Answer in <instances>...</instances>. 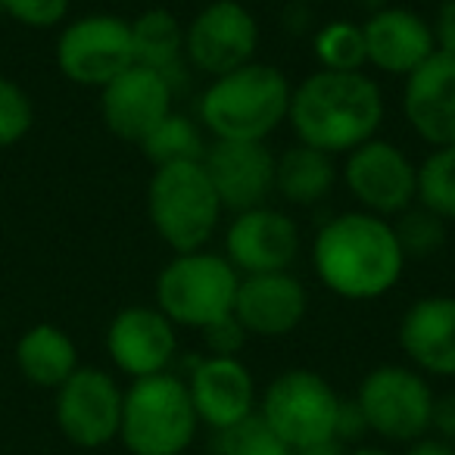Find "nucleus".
Segmentation results:
<instances>
[{
    "mask_svg": "<svg viewBox=\"0 0 455 455\" xmlns=\"http://www.w3.org/2000/svg\"><path fill=\"white\" fill-rule=\"evenodd\" d=\"M312 268L334 297L371 303L403 281L405 253L390 219L349 209L318 228Z\"/></svg>",
    "mask_w": 455,
    "mask_h": 455,
    "instance_id": "obj_1",
    "label": "nucleus"
},
{
    "mask_svg": "<svg viewBox=\"0 0 455 455\" xmlns=\"http://www.w3.org/2000/svg\"><path fill=\"white\" fill-rule=\"evenodd\" d=\"M384 113L380 84L368 72L318 69L293 84L287 122L299 144L347 156L365 140L378 138Z\"/></svg>",
    "mask_w": 455,
    "mask_h": 455,
    "instance_id": "obj_2",
    "label": "nucleus"
},
{
    "mask_svg": "<svg viewBox=\"0 0 455 455\" xmlns=\"http://www.w3.org/2000/svg\"><path fill=\"white\" fill-rule=\"evenodd\" d=\"M293 84L272 63H253L209 78L196 103V122L212 140H259L266 144L287 122Z\"/></svg>",
    "mask_w": 455,
    "mask_h": 455,
    "instance_id": "obj_3",
    "label": "nucleus"
},
{
    "mask_svg": "<svg viewBox=\"0 0 455 455\" xmlns=\"http://www.w3.org/2000/svg\"><path fill=\"white\" fill-rule=\"evenodd\" d=\"M225 215L203 163H175L153 169L147 184V219L172 253L206 250Z\"/></svg>",
    "mask_w": 455,
    "mask_h": 455,
    "instance_id": "obj_4",
    "label": "nucleus"
},
{
    "mask_svg": "<svg viewBox=\"0 0 455 455\" xmlns=\"http://www.w3.org/2000/svg\"><path fill=\"white\" fill-rule=\"evenodd\" d=\"M241 275L221 253H175L156 275V309L175 328L203 331L235 312Z\"/></svg>",
    "mask_w": 455,
    "mask_h": 455,
    "instance_id": "obj_5",
    "label": "nucleus"
},
{
    "mask_svg": "<svg viewBox=\"0 0 455 455\" xmlns=\"http://www.w3.org/2000/svg\"><path fill=\"white\" fill-rule=\"evenodd\" d=\"M196 424L188 384L169 371L134 380L122 393L119 436L132 455H181Z\"/></svg>",
    "mask_w": 455,
    "mask_h": 455,
    "instance_id": "obj_6",
    "label": "nucleus"
},
{
    "mask_svg": "<svg viewBox=\"0 0 455 455\" xmlns=\"http://www.w3.org/2000/svg\"><path fill=\"white\" fill-rule=\"evenodd\" d=\"M340 409L343 399L322 374L293 368V371L278 374L266 387L259 415L278 434V440L291 449V455H297L318 443L337 440Z\"/></svg>",
    "mask_w": 455,
    "mask_h": 455,
    "instance_id": "obj_7",
    "label": "nucleus"
},
{
    "mask_svg": "<svg viewBox=\"0 0 455 455\" xmlns=\"http://www.w3.org/2000/svg\"><path fill=\"white\" fill-rule=\"evenodd\" d=\"M365 430L384 440L415 443L434 421V393L421 371L405 365H380L365 374L355 396Z\"/></svg>",
    "mask_w": 455,
    "mask_h": 455,
    "instance_id": "obj_8",
    "label": "nucleus"
},
{
    "mask_svg": "<svg viewBox=\"0 0 455 455\" xmlns=\"http://www.w3.org/2000/svg\"><path fill=\"white\" fill-rule=\"evenodd\" d=\"M340 178L362 212L396 219L418 203V165L393 140L371 138L347 153Z\"/></svg>",
    "mask_w": 455,
    "mask_h": 455,
    "instance_id": "obj_9",
    "label": "nucleus"
},
{
    "mask_svg": "<svg viewBox=\"0 0 455 455\" xmlns=\"http://www.w3.org/2000/svg\"><path fill=\"white\" fill-rule=\"evenodd\" d=\"M259 22L241 0H209L184 26V63L209 78L253 63Z\"/></svg>",
    "mask_w": 455,
    "mask_h": 455,
    "instance_id": "obj_10",
    "label": "nucleus"
},
{
    "mask_svg": "<svg viewBox=\"0 0 455 455\" xmlns=\"http://www.w3.org/2000/svg\"><path fill=\"white\" fill-rule=\"evenodd\" d=\"M57 66L82 88H107L116 76L134 66L132 22L113 13H91L72 20L60 32Z\"/></svg>",
    "mask_w": 455,
    "mask_h": 455,
    "instance_id": "obj_11",
    "label": "nucleus"
},
{
    "mask_svg": "<svg viewBox=\"0 0 455 455\" xmlns=\"http://www.w3.org/2000/svg\"><path fill=\"white\" fill-rule=\"evenodd\" d=\"M303 247L297 221L275 206L237 212L225 231V259L241 278L268 272H291Z\"/></svg>",
    "mask_w": 455,
    "mask_h": 455,
    "instance_id": "obj_12",
    "label": "nucleus"
},
{
    "mask_svg": "<svg viewBox=\"0 0 455 455\" xmlns=\"http://www.w3.org/2000/svg\"><path fill=\"white\" fill-rule=\"evenodd\" d=\"M203 169L231 215L268 206L275 194V153L259 140H209Z\"/></svg>",
    "mask_w": 455,
    "mask_h": 455,
    "instance_id": "obj_13",
    "label": "nucleus"
},
{
    "mask_svg": "<svg viewBox=\"0 0 455 455\" xmlns=\"http://www.w3.org/2000/svg\"><path fill=\"white\" fill-rule=\"evenodd\" d=\"M57 424L76 446H107L122 424L119 384L100 368H78L57 390Z\"/></svg>",
    "mask_w": 455,
    "mask_h": 455,
    "instance_id": "obj_14",
    "label": "nucleus"
},
{
    "mask_svg": "<svg viewBox=\"0 0 455 455\" xmlns=\"http://www.w3.org/2000/svg\"><path fill=\"white\" fill-rule=\"evenodd\" d=\"M175 82L147 66H128L107 88H100L103 125L119 140L138 144L172 113Z\"/></svg>",
    "mask_w": 455,
    "mask_h": 455,
    "instance_id": "obj_15",
    "label": "nucleus"
},
{
    "mask_svg": "<svg viewBox=\"0 0 455 455\" xmlns=\"http://www.w3.org/2000/svg\"><path fill=\"white\" fill-rule=\"evenodd\" d=\"M175 324L156 306H128L109 322L107 353L128 378H153L169 371L178 349Z\"/></svg>",
    "mask_w": 455,
    "mask_h": 455,
    "instance_id": "obj_16",
    "label": "nucleus"
},
{
    "mask_svg": "<svg viewBox=\"0 0 455 455\" xmlns=\"http://www.w3.org/2000/svg\"><path fill=\"white\" fill-rule=\"evenodd\" d=\"M403 116L411 132L434 150L455 147V57L436 51L405 76Z\"/></svg>",
    "mask_w": 455,
    "mask_h": 455,
    "instance_id": "obj_17",
    "label": "nucleus"
},
{
    "mask_svg": "<svg viewBox=\"0 0 455 455\" xmlns=\"http://www.w3.org/2000/svg\"><path fill=\"white\" fill-rule=\"evenodd\" d=\"M362 38H365V66L396 78L411 76L424 60L436 53L430 20L409 7L374 10L362 22Z\"/></svg>",
    "mask_w": 455,
    "mask_h": 455,
    "instance_id": "obj_18",
    "label": "nucleus"
},
{
    "mask_svg": "<svg viewBox=\"0 0 455 455\" xmlns=\"http://www.w3.org/2000/svg\"><path fill=\"white\" fill-rule=\"evenodd\" d=\"M309 293L291 272L247 275L235 297V318L250 337H287L303 324Z\"/></svg>",
    "mask_w": 455,
    "mask_h": 455,
    "instance_id": "obj_19",
    "label": "nucleus"
},
{
    "mask_svg": "<svg viewBox=\"0 0 455 455\" xmlns=\"http://www.w3.org/2000/svg\"><path fill=\"white\" fill-rule=\"evenodd\" d=\"M196 418L212 430H225L256 411V384L241 359L206 355L194 365L188 380Z\"/></svg>",
    "mask_w": 455,
    "mask_h": 455,
    "instance_id": "obj_20",
    "label": "nucleus"
},
{
    "mask_svg": "<svg viewBox=\"0 0 455 455\" xmlns=\"http://www.w3.org/2000/svg\"><path fill=\"white\" fill-rule=\"evenodd\" d=\"M399 347L409 362L434 378H455V297L434 293L405 309Z\"/></svg>",
    "mask_w": 455,
    "mask_h": 455,
    "instance_id": "obj_21",
    "label": "nucleus"
},
{
    "mask_svg": "<svg viewBox=\"0 0 455 455\" xmlns=\"http://www.w3.org/2000/svg\"><path fill=\"white\" fill-rule=\"evenodd\" d=\"M340 181L334 156L306 144H293L275 156V194L291 206H315L328 200Z\"/></svg>",
    "mask_w": 455,
    "mask_h": 455,
    "instance_id": "obj_22",
    "label": "nucleus"
},
{
    "mask_svg": "<svg viewBox=\"0 0 455 455\" xmlns=\"http://www.w3.org/2000/svg\"><path fill=\"white\" fill-rule=\"evenodd\" d=\"M16 365L22 378L44 390H60L78 371V349L57 324H35L16 343Z\"/></svg>",
    "mask_w": 455,
    "mask_h": 455,
    "instance_id": "obj_23",
    "label": "nucleus"
},
{
    "mask_svg": "<svg viewBox=\"0 0 455 455\" xmlns=\"http://www.w3.org/2000/svg\"><path fill=\"white\" fill-rule=\"evenodd\" d=\"M132 44L134 63L175 82L184 63V26L175 13L163 7L144 10L138 20H132Z\"/></svg>",
    "mask_w": 455,
    "mask_h": 455,
    "instance_id": "obj_24",
    "label": "nucleus"
},
{
    "mask_svg": "<svg viewBox=\"0 0 455 455\" xmlns=\"http://www.w3.org/2000/svg\"><path fill=\"white\" fill-rule=\"evenodd\" d=\"M140 150L153 163V169L159 165H175V163H203L206 153V138H203L200 122L188 119V116L172 109L144 140Z\"/></svg>",
    "mask_w": 455,
    "mask_h": 455,
    "instance_id": "obj_25",
    "label": "nucleus"
},
{
    "mask_svg": "<svg viewBox=\"0 0 455 455\" xmlns=\"http://www.w3.org/2000/svg\"><path fill=\"white\" fill-rule=\"evenodd\" d=\"M418 206L455 221V147H436L418 165Z\"/></svg>",
    "mask_w": 455,
    "mask_h": 455,
    "instance_id": "obj_26",
    "label": "nucleus"
},
{
    "mask_svg": "<svg viewBox=\"0 0 455 455\" xmlns=\"http://www.w3.org/2000/svg\"><path fill=\"white\" fill-rule=\"evenodd\" d=\"M315 60L318 69L331 72H362L365 69V38H362V22L334 20L315 32Z\"/></svg>",
    "mask_w": 455,
    "mask_h": 455,
    "instance_id": "obj_27",
    "label": "nucleus"
},
{
    "mask_svg": "<svg viewBox=\"0 0 455 455\" xmlns=\"http://www.w3.org/2000/svg\"><path fill=\"white\" fill-rule=\"evenodd\" d=\"M393 231H396V241L403 247L405 259L434 256L446 243V221L430 212V209L418 206V203L393 219Z\"/></svg>",
    "mask_w": 455,
    "mask_h": 455,
    "instance_id": "obj_28",
    "label": "nucleus"
},
{
    "mask_svg": "<svg viewBox=\"0 0 455 455\" xmlns=\"http://www.w3.org/2000/svg\"><path fill=\"white\" fill-rule=\"evenodd\" d=\"M215 455H291L259 411L225 430H215Z\"/></svg>",
    "mask_w": 455,
    "mask_h": 455,
    "instance_id": "obj_29",
    "label": "nucleus"
},
{
    "mask_svg": "<svg viewBox=\"0 0 455 455\" xmlns=\"http://www.w3.org/2000/svg\"><path fill=\"white\" fill-rule=\"evenodd\" d=\"M35 107L16 82L0 76V147H13L32 132Z\"/></svg>",
    "mask_w": 455,
    "mask_h": 455,
    "instance_id": "obj_30",
    "label": "nucleus"
},
{
    "mask_svg": "<svg viewBox=\"0 0 455 455\" xmlns=\"http://www.w3.org/2000/svg\"><path fill=\"white\" fill-rule=\"evenodd\" d=\"M0 10L26 28H53L69 16V0H0Z\"/></svg>",
    "mask_w": 455,
    "mask_h": 455,
    "instance_id": "obj_31",
    "label": "nucleus"
},
{
    "mask_svg": "<svg viewBox=\"0 0 455 455\" xmlns=\"http://www.w3.org/2000/svg\"><path fill=\"white\" fill-rule=\"evenodd\" d=\"M200 334H203V343H206L209 355H225V359H237V353H241L250 337L247 331L241 328V322L235 318V312L228 318H221V322L203 328Z\"/></svg>",
    "mask_w": 455,
    "mask_h": 455,
    "instance_id": "obj_32",
    "label": "nucleus"
},
{
    "mask_svg": "<svg viewBox=\"0 0 455 455\" xmlns=\"http://www.w3.org/2000/svg\"><path fill=\"white\" fill-rule=\"evenodd\" d=\"M430 28H434L436 51L455 57V0H443L440 7H436Z\"/></svg>",
    "mask_w": 455,
    "mask_h": 455,
    "instance_id": "obj_33",
    "label": "nucleus"
},
{
    "mask_svg": "<svg viewBox=\"0 0 455 455\" xmlns=\"http://www.w3.org/2000/svg\"><path fill=\"white\" fill-rule=\"evenodd\" d=\"M430 427H436L440 440H446L455 446V390L440 399H434V421H430Z\"/></svg>",
    "mask_w": 455,
    "mask_h": 455,
    "instance_id": "obj_34",
    "label": "nucleus"
},
{
    "mask_svg": "<svg viewBox=\"0 0 455 455\" xmlns=\"http://www.w3.org/2000/svg\"><path fill=\"white\" fill-rule=\"evenodd\" d=\"M405 455H455V446L440 440V436H421V440L411 443Z\"/></svg>",
    "mask_w": 455,
    "mask_h": 455,
    "instance_id": "obj_35",
    "label": "nucleus"
},
{
    "mask_svg": "<svg viewBox=\"0 0 455 455\" xmlns=\"http://www.w3.org/2000/svg\"><path fill=\"white\" fill-rule=\"evenodd\" d=\"M347 455H390L384 449H355V452H347Z\"/></svg>",
    "mask_w": 455,
    "mask_h": 455,
    "instance_id": "obj_36",
    "label": "nucleus"
}]
</instances>
